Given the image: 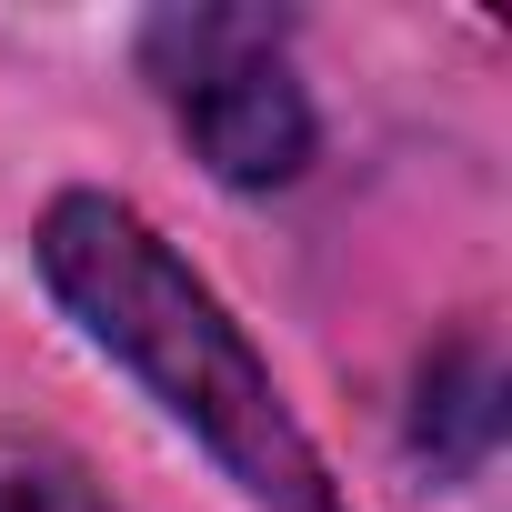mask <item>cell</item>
I'll list each match as a JSON object with an SVG mask.
<instances>
[{"label":"cell","mask_w":512,"mask_h":512,"mask_svg":"<svg viewBox=\"0 0 512 512\" xmlns=\"http://www.w3.org/2000/svg\"><path fill=\"white\" fill-rule=\"evenodd\" d=\"M31 272L61 322L262 512H362L312 422L292 412L272 352L211 292V272L121 191H51L31 221Z\"/></svg>","instance_id":"cell-1"},{"label":"cell","mask_w":512,"mask_h":512,"mask_svg":"<svg viewBox=\"0 0 512 512\" xmlns=\"http://www.w3.org/2000/svg\"><path fill=\"white\" fill-rule=\"evenodd\" d=\"M131 61H141V81L161 91L171 131L191 141V161L221 191L272 201L322 161V111H312V81L292 61L282 11H251V0H171V11L141 21Z\"/></svg>","instance_id":"cell-2"},{"label":"cell","mask_w":512,"mask_h":512,"mask_svg":"<svg viewBox=\"0 0 512 512\" xmlns=\"http://www.w3.org/2000/svg\"><path fill=\"white\" fill-rule=\"evenodd\" d=\"M412 462L442 472V482H472L502 442V362H492V332H452L442 352H422L412 372Z\"/></svg>","instance_id":"cell-3"},{"label":"cell","mask_w":512,"mask_h":512,"mask_svg":"<svg viewBox=\"0 0 512 512\" xmlns=\"http://www.w3.org/2000/svg\"><path fill=\"white\" fill-rule=\"evenodd\" d=\"M0 512H121V502L101 492V472L71 442L0 422Z\"/></svg>","instance_id":"cell-4"}]
</instances>
